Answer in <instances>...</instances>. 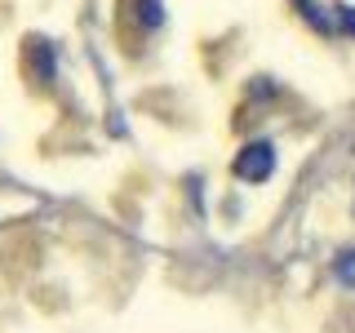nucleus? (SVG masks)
<instances>
[{"label": "nucleus", "mask_w": 355, "mask_h": 333, "mask_svg": "<svg viewBox=\"0 0 355 333\" xmlns=\"http://www.w3.org/2000/svg\"><path fill=\"white\" fill-rule=\"evenodd\" d=\"M275 169V147L271 142H249L240 155H236V178L244 182H266Z\"/></svg>", "instance_id": "1"}, {"label": "nucleus", "mask_w": 355, "mask_h": 333, "mask_svg": "<svg viewBox=\"0 0 355 333\" xmlns=\"http://www.w3.org/2000/svg\"><path fill=\"white\" fill-rule=\"evenodd\" d=\"M342 22H347V27L355 31V14H351V9H342Z\"/></svg>", "instance_id": "2"}]
</instances>
